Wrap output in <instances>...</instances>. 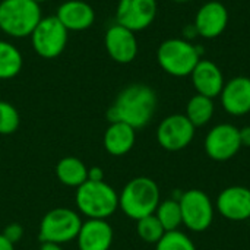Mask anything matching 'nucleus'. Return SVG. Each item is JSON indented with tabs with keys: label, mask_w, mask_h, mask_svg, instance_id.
<instances>
[{
	"label": "nucleus",
	"mask_w": 250,
	"mask_h": 250,
	"mask_svg": "<svg viewBox=\"0 0 250 250\" xmlns=\"http://www.w3.org/2000/svg\"><path fill=\"white\" fill-rule=\"evenodd\" d=\"M136 141L135 129L123 122L110 123L104 133V148L110 155L122 157L127 154Z\"/></svg>",
	"instance_id": "nucleus-19"
},
{
	"label": "nucleus",
	"mask_w": 250,
	"mask_h": 250,
	"mask_svg": "<svg viewBox=\"0 0 250 250\" xmlns=\"http://www.w3.org/2000/svg\"><path fill=\"white\" fill-rule=\"evenodd\" d=\"M192 83L198 94L208 98H215L224 88V75L221 69L211 60H199L193 72L190 73Z\"/></svg>",
	"instance_id": "nucleus-17"
},
{
	"label": "nucleus",
	"mask_w": 250,
	"mask_h": 250,
	"mask_svg": "<svg viewBox=\"0 0 250 250\" xmlns=\"http://www.w3.org/2000/svg\"><path fill=\"white\" fill-rule=\"evenodd\" d=\"M223 108L231 116H245L250 113V78L236 76L224 83L220 94Z\"/></svg>",
	"instance_id": "nucleus-15"
},
{
	"label": "nucleus",
	"mask_w": 250,
	"mask_h": 250,
	"mask_svg": "<svg viewBox=\"0 0 250 250\" xmlns=\"http://www.w3.org/2000/svg\"><path fill=\"white\" fill-rule=\"evenodd\" d=\"M41 18L40 4L34 0L0 1V29L12 38L31 37Z\"/></svg>",
	"instance_id": "nucleus-5"
},
{
	"label": "nucleus",
	"mask_w": 250,
	"mask_h": 250,
	"mask_svg": "<svg viewBox=\"0 0 250 250\" xmlns=\"http://www.w3.org/2000/svg\"><path fill=\"white\" fill-rule=\"evenodd\" d=\"M57 19L67 31H85L95 21L92 6L82 0H67L57 7Z\"/></svg>",
	"instance_id": "nucleus-18"
},
{
	"label": "nucleus",
	"mask_w": 250,
	"mask_h": 250,
	"mask_svg": "<svg viewBox=\"0 0 250 250\" xmlns=\"http://www.w3.org/2000/svg\"><path fill=\"white\" fill-rule=\"evenodd\" d=\"M21 117L18 110L7 101H0V135H12L18 130Z\"/></svg>",
	"instance_id": "nucleus-26"
},
{
	"label": "nucleus",
	"mask_w": 250,
	"mask_h": 250,
	"mask_svg": "<svg viewBox=\"0 0 250 250\" xmlns=\"http://www.w3.org/2000/svg\"><path fill=\"white\" fill-rule=\"evenodd\" d=\"M173 1H177V3H186V1H190V0H173Z\"/></svg>",
	"instance_id": "nucleus-32"
},
{
	"label": "nucleus",
	"mask_w": 250,
	"mask_h": 250,
	"mask_svg": "<svg viewBox=\"0 0 250 250\" xmlns=\"http://www.w3.org/2000/svg\"><path fill=\"white\" fill-rule=\"evenodd\" d=\"M214 101L205 95L196 94L193 95L186 107V117L195 127L205 126L214 116Z\"/></svg>",
	"instance_id": "nucleus-22"
},
{
	"label": "nucleus",
	"mask_w": 250,
	"mask_h": 250,
	"mask_svg": "<svg viewBox=\"0 0 250 250\" xmlns=\"http://www.w3.org/2000/svg\"><path fill=\"white\" fill-rule=\"evenodd\" d=\"M10 243H18L21 239H22V236H23V227L21 226V224H18V223H12V224H9V226H6V229L3 230V233H1Z\"/></svg>",
	"instance_id": "nucleus-27"
},
{
	"label": "nucleus",
	"mask_w": 250,
	"mask_h": 250,
	"mask_svg": "<svg viewBox=\"0 0 250 250\" xmlns=\"http://www.w3.org/2000/svg\"><path fill=\"white\" fill-rule=\"evenodd\" d=\"M34 1H35V3H38V4H40V3H44V1H47V0H34Z\"/></svg>",
	"instance_id": "nucleus-33"
},
{
	"label": "nucleus",
	"mask_w": 250,
	"mask_h": 250,
	"mask_svg": "<svg viewBox=\"0 0 250 250\" xmlns=\"http://www.w3.org/2000/svg\"><path fill=\"white\" fill-rule=\"evenodd\" d=\"M81 226L82 220L78 212L69 208H54L42 217L38 237L41 243L64 245L76 240Z\"/></svg>",
	"instance_id": "nucleus-6"
},
{
	"label": "nucleus",
	"mask_w": 250,
	"mask_h": 250,
	"mask_svg": "<svg viewBox=\"0 0 250 250\" xmlns=\"http://www.w3.org/2000/svg\"><path fill=\"white\" fill-rule=\"evenodd\" d=\"M40 250H63L62 245H56V243H42Z\"/></svg>",
	"instance_id": "nucleus-31"
},
{
	"label": "nucleus",
	"mask_w": 250,
	"mask_h": 250,
	"mask_svg": "<svg viewBox=\"0 0 250 250\" xmlns=\"http://www.w3.org/2000/svg\"><path fill=\"white\" fill-rule=\"evenodd\" d=\"M56 176L64 186L78 189L88 180V167L76 157H64L56 166Z\"/></svg>",
	"instance_id": "nucleus-20"
},
{
	"label": "nucleus",
	"mask_w": 250,
	"mask_h": 250,
	"mask_svg": "<svg viewBox=\"0 0 250 250\" xmlns=\"http://www.w3.org/2000/svg\"><path fill=\"white\" fill-rule=\"evenodd\" d=\"M158 205L160 188L152 179L145 176L127 182L119 195V208L135 221L155 214Z\"/></svg>",
	"instance_id": "nucleus-2"
},
{
	"label": "nucleus",
	"mask_w": 250,
	"mask_h": 250,
	"mask_svg": "<svg viewBox=\"0 0 250 250\" xmlns=\"http://www.w3.org/2000/svg\"><path fill=\"white\" fill-rule=\"evenodd\" d=\"M204 50L193 45L183 38H170L160 44L157 50V62L160 67L176 78L190 76L196 64L199 63Z\"/></svg>",
	"instance_id": "nucleus-4"
},
{
	"label": "nucleus",
	"mask_w": 250,
	"mask_h": 250,
	"mask_svg": "<svg viewBox=\"0 0 250 250\" xmlns=\"http://www.w3.org/2000/svg\"><path fill=\"white\" fill-rule=\"evenodd\" d=\"M240 142L242 146H250V126L240 129Z\"/></svg>",
	"instance_id": "nucleus-29"
},
{
	"label": "nucleus",
	"mask_w": 250,
	"mask_h": 250,
	"mask_svg": "<svg viewBox=\"0 0 250 250\" xmlns=\"http://www.w3.org/2000/svg\"><path fill=\"white\" fill-rule=\"evenodd\" d=\"M104 44L108 56L117 63H130L138 56V40L135 32L117 22L107 29Z\"/></svg>",
	"instance_id": "nucleus-12"
},
{
	"label": "nucleus",
	"mask_w": 250,
	"mask_h": 250,
	"mask_svg": "<svg viewBox=\"0 0 250 250\" xmlns=\"http://www.w3.org/2000/svg\"><path fill=\"white\" fill-rule=\"evenodd\" d=\"M155 91L144 83H133L126 86L116 98L114 104L107 110V120L110 123L123 122L135 130L145 127L157 110Z\"/></svg>",
	"instance_id": "nucleus-1"
},
{
	"label": "nucleus",
	"mask_w": 250,
	"mask_h": 250,
	"mask_svg": "<svg viewBox=\"0 0 250 250\" xmlns=\"http://www.w3.org/2000/svg\"><path fill=\"white\" fill-rule=\"evenodd\" d=\"M136 223H138V226H136L138 236L146 243H155L157 245L166 233V230L163 229V226L158 221V218L155 217V214L148 215L145 218H141Z\"/></svg>",
	"instance_id": "nucleus-24"
},
{
	"label": "nucleus",
	"mask_w": 250,
	"mask_h": 250,
	"mask_svg": "<svg viewBox=\"0 0 250 250\" xmlns=\"http://www.w3.org/2000/svg\"><path fill=\"white\" fill-rule=\"evenodd\" d=\"M157 0H119L116 22L133 32L146 29L157 16Z\"/></svg>",
	"instance_id": "nucleus-9"
},
{
	"label": "nucleus",
	"mask_w": 250,
	"mask_h": 250,
	"mask_svg": "<svg viewBox=\"0 0 250 250\" xmlns=\"http://www.w3.org/2000/svg\"><path fill=\"white\" fill-rule=\"evenodd\" d=\"M240 148V129L229 123L214 126L205 138V151L208 157L215 161H227L233 158Z\"/></svg>",
	"instance_id": "nucleus-10"
},
{
	"label": "nucleus",
	"mask_w": 250,
	"mask_h": 250,
	"mask_svg": "<svg viewBox=\"0 0 250 250\" xmlns=\"http://www.w3.org/2000/svg\"><path fill=\"white\" fill-rule=\"evenodd\" d=\"M75 202L88 220H107L119 208V195L105 182L86 180L76 189Z\"/></svg>",
	"instance_id": "nucleus-3"
},
{
	"label": "nucleus",
	"mask_w": 250,
	"mask_h": 250,
	"mask_svg": "<svg viewBox=\"0 0 250 250\" xmlns=\"http://www.w3.org/2000/svg\"><path fill=\"white\" fill-rule=\"evenodd\" d=\"M155 217L158 218L166 231H174L180 227V224H183L182 209L179 201L176 199H167L164 202H160L155 211Z\"/></svg>",
	"instance_id": "nucleus-23"
},
{
	"label": "nucleus",
	"mask_w": 250,
	"mask_h": 250,
	"mask_svg": "<svg viewBox=\"0 0 250 250\" xmlns=\"http://www.w3.org/2000/svg\"><path fill=\"white\" fill-rule=\"evenodd\" d=\"M227 25H229V10L223 3L217 0L202 4L196 12L195 22H193L196 34L207 40L220 37L226 31Z\"/></svg>",
	"instance_id": "nucleus-13"
},
{
	"label": "nucleus",
	"mask_w": 250,
	"mask_h": 250,
	"mask_svg": "<svg viewBox=\"0 0 250 250\" xmlns=\"http://www.w3.org/2000/svg\"><path fill=\"white\" fill-rule=\"evenodd\" d=\"M69 31L57 19V16L41 18L31 34L34 51L42 59H56L66 48Z\"/></svg>",
	"instance_id": "nucleus-7"
},
{
	"label": "nucleus",
	"mask_w": 250,
	"mask_h": 250,
	"mask_svg": "<svg viewBox=\"0 0 250 250\" xmlns=\"http://www.w3.org/2000/svg\"><path fill=\"white\" fill-rule=\"evenodd\" d=\"M155 250H196L193 242L182 231H166L157 243Z\"/></svg>",
	"instance_id": "nucleus-25"
},
{
	"label": "nucleus",
	"mask_w": 250,
	"mask_h": 250,
	"mask_svg": "<svg viewBox=\"0 0 250 250\" xmlns=\"http://www.w3.org/2000/svg\"><path fill=\"white\" fill-rule=\"evenodd\" d=\"M182 223L192 231H205L214 220V207L209 196L199 189L186 190L179 198Z\"/></svg>",
	"instance_id": "nucleus-8"
},
{
	"label": "nucleus",
	"mask_w": 250,
	"mask_h": 250,
	"mask_svg": "<svg viewBox=\"0 0 250 250\" xmlns=\"http://www.w3.org/2000/svg\"><path fill=\"white\" fill-rule=\"evenodd\" d=\"M23 66L21 51L9 41L0 40V79H12L19 75Z\"/></svg>",
	"instance_id": "nucleus-21"
},
{
	"label": "nucleus",
	"mask_w": 250,
	"mask_h": 250,
	"mask_svg": "<svg viewBox=\"0 0 250 250\" xmlns=\"http://www.w3.org/2000/svg\"><path fill=\"white\" fill-rule=\"evenodd\" d=\"M195 129L185 114H171L160 123L157 141L167 151H180L193 141Z\"/></svg>",
	"instance_id": "nucleus-11"
},
{
	"label": "nucleus",
	"mask_w": 250,
	"mask_h": 250,
	"mask_svg": "<svg viewBox=\"0 0 250 250\" xmlns=\"http://www.w3.org/2000/svg\"><path fill=\"white\" fill-rule=\"evenodd\" d=\"M218 212L231 221H245L250 218V189L243 186H230L224 189L217 199Z\"/></svg>",
	"instance_id": "nucleus-14"
},
{
	"label": "nucleus",
	"mask_w": 250,
	"mask_h": 250,
	"mask_svg": "<svg viewBox=\"0 0 250 250\" xmlns=\"http://www.w3.org/2000/svg\"><path fill=\"white\" fill-rule=\"evenodd\" d=\"M88 180L91 182H104V171L101 167L88 168Z\"/></svg>",
	"instance_id": "nucleus-28"
},
{
	"label": "nucleus",
	"mask_w": 250,
	"mask_h": 250,
	"mask_svg": "<svg viewBox=\"0 0 250 250\" xmlns=\"http://www.w3.org/2000/svg\"><path fill=\"white\" fill-rule=\"evenodd\" d=\"M0 250H15V245L10 243L3 234H0Z\"/></svg>",
	"instance_id": "nucleus-30"
},
{
	"label": "nucleus",
	"mask_w": 250,
	"mask_h": 250,
	"mask_svg": "<svg viewBox=\"0 0 250 250\" xmlns=\"http://www.w3.org/2000/svg\"><path fill=\"white\" fill-rule=\"evenodd\" d=\"M113 237L114 233L107 220H86L81 226L76 242L79 250H110Z\"/></svg>",
	"instance_id": "nucleus-16"
}]
</instances>
